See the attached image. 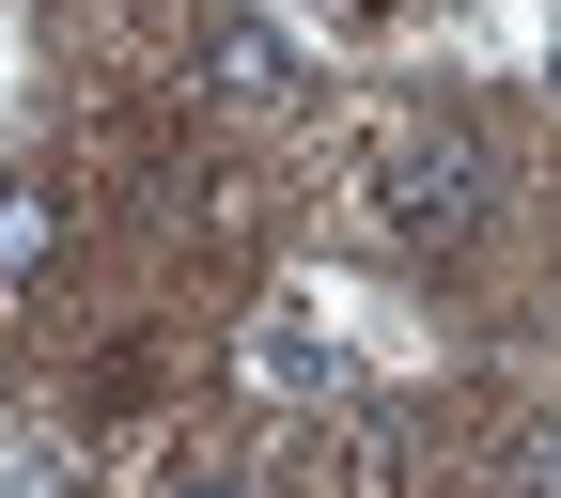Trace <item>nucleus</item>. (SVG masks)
<instances>
[{
  "instance_id": "obj_1",
  "label": "nucleus",
  "mask_w": 561,
  "mask_h": 498,
  "mask_svg": "<svg viewBox=\"0 0 561 498\" xmlns=\"http://www.w3.org/2000/svg\"><path fill=\"white\" fill-rule=\"evenodd\" d=\"M359 219L421 265H453L483 219H500V172H483V140L468 125H375L359 140Z\"/></svg>"
},
{
  "instance_id": "obj_2",
  "label": "nucleus",
  "mask_w": 561,
  "mask_h": 498,
  "mask_svg": "<svg viewBox=\"0 0 561 498\" xmlns=\"http://www.w3.org/2000/svg\"><path fill=\"white\" fill-rule=\"evenodd\" d=\"M187 79H203V109H219V125H280V109H312V47H297V16L234 0V16H203Z\"/></svg>"
},
{
  "instance_id": "obj_3",
  "label": "nucleus",
  "mask_w": 561,
  "mask_h": 498,
  "mask_svg": "<svg viewBox=\"0 0 561 498\" xmlns=\"http://www.w3.org/2000/svg\"><path fill=\"white\" fill-rule=\"evenodd\" d=\"M250 390L265 405H343L359 390V327H343L328 297H265L250 312Z\"/></svg>"
},
{
  "instance_id": "obj_4",
  "label": "nucleus",
  "mask_w": 561,
  "mask_h": 498,
  "mask_svg": "<svg viewBox=\"0 0 561 498\" xmlns=\"http://www.w3.org/2000/svg\"><path fill=\"white\" fill-rule=\"evenodd\" d=\"M47 250H62V202H47V187H0V297L47 280Z\"/></svg>"
},
{
  "instance_id": "obj_5",
  "label": "nucleus",
  "mask_w": 561,
  "mask_h": 498,
  "mask_svg": "<svg viewBox=\"0 0 561 498\" xmlns=\"http://www.w3.org/2000/svg\"><path fill=\"white\" fill-rule=\"evenodd\" d=\"M312 16H328V32H359V47H390V32L437 16V0H312Z\"/></svg>"
},
{
  "instance_id": "obj_6",
  "label": "nucleus",
  "mask_w": 561,
  "mask_h": 498,
  "mask_svg": "<svg viewBox=\"0 0 561 498\" xmlns=\"http://www.w3.org/2000/svg\"><path fill=\"white\" fill-rule=\"evenodd\" d=\"M172 498H250V483H172Z\"/></svg>"
},
{
  "instance_id": "obj_7",
  "label": "nucleus",
  "mask_w": 561,
  "mask_h": 498,
  "mask_svg": "<svg viewBox=\"0 0 561 498\" xmlns=\"http://www.w3.org/2000/svg\"><path fill=\"white\" fill-rule=\"evenodd\" d=\"M0 16H16V0H0Z\"/></svg>"
}]
</instances>
